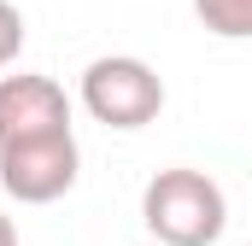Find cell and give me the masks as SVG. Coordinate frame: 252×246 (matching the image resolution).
Returning <instances> with one entry per match:
<instances>
[{"mask_svg":"<svg viewBox=\"0 0 252 246\" xmlns=\"http://www.w3.org/2000/svg\"><path fill=\"white\" fill-rule=\"evenodd\" d=\"M82 112L106 129H147L164 112V76L135 53H106L82 70Z\"/></svg>","mask_w":252,"mask_h":246,"instance_id":"cell-2","label":"cell"},{"mask_svg":"<svg viewBox=\"0 0 252 246\" xmlns=\"http://www.w3.org/2000/svg\"><path fill=\"white\" fill-rule=\"evenodd\" d=\"M64 129H70V100L53 76H35V70L0 76V147L64 135Z\"/></svg>","mask_w":252,"mask_h":246,"instance_id":"cell-4","label":"cell"},{"mask_svg":"<svg viewBox=\"0 0 252 246\" xmlns=\"http://www.w3.org/2000/svg\"><path fill=\"white\" fill-rule=\"evenodd\" d=\"M0 246H18V229H12V217L0 211Z\"/></svg>","mask_w":252,"mask_h":246,"instance_id":"cell-7","label":"cell"},{"mask_svg":"<svg viewBox=\"0 0 252 246\" xmlns=\"http://www.w3.org/2000/svg\"><path fill=\"white\" fill-rule=\"evenodd\" d=\"M193 18L223 41H252V0H193Z\"/></svg>","mask_w":252,"mask_h":246,"instance_id":"cell-5","label":"cell"},{"mask_svg":"<svg viewBox=\"0 0 252 246\" xmlns=\"http://www.w3.org/2000/svg\"><path fill=\"white\" fill-rule=\"evenodd\" d=\"M82 170V153H76V135H41V141H12L0 147V187L18 199V205H53L76 187Z\"/></svg>","mask_w":252,"mask_h":246,"instance_id":"cell-3","label":"cell"},{"mask_svg":"<svg viewBox=\"0 0 252 246\" xmlns=\"http://www.w3.org/2000/svg\"><path fill=\"white\" fill-rule=\"evenodd\" d=\"M141 223L164 246H217V235L229 229V199L205 170L170 164L141 193Z\"/></svg>","mask_w":252,"mask_h":246,"instance_id":"cell-1","label":"cell"},{"mask_svg":"<svg viewBox=\"0 0 252 246\" xmlns=\"http://www.w3.org/2000/svg\"><path fill=\"white\" fill-rule=\"evenodd\" d=\"M24 53V12L12 0H0V70Z\"/></svg>","mask_w":252,"mask_h":246,"instance_id":"cell-6","label":"cell"}]
</instances>
